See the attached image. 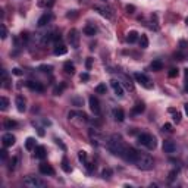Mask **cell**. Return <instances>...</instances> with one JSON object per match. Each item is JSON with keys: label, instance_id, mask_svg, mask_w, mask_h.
I'll use <instances>...</instances> for the list:
<instances>
[{"label": "cell", "instance_id": "1", "mask_svg": "<svg viewBox=\"0 0 188 188\" xmlns=\"http://www.w3.org/2000/svg\"><path fill=\"white\" fill-rule=\"evenodd\" d=\"M106 148H108L113 156L123 157V154H125V151H126L128 146L123 143V140H122L121 135L113 134V135H110L109 140L106 141Z\"/></svg>", "mask_w": 188, "mask_h": 188}, {"label": "cell", "instance_id": "2", "mask_svg": "<svg viewBox=\"0 0 188 188\" xmlns=\"http://www.w3.org/2000/svg\"><path fill=\"white\" fill-rule=\"evenodd\" d=\"M134 165L138 169H141V171H150V169H153V166H154V160H153V157H151L150 154L138 151L134 159Z\"/></svg>", "mask_w": 188, "mask_h": 188}, {"label": "cell", "instance_id": "3", "mask_svg": "<svg viewBox=\"0 0 188 188\" xmlns=\"http://www.w3.org/2000/svg\"><path fill=\"white\" fill-rule=\"evenodd\" d=\"M138 143H140L141 146L147 147L148 150H154V148H156V146H157V143H156V138H154L153 135H150V134H141V135H138Z\"/></svg>", "mask_w": 188, "mask_h": 188}, {"label": "cell", "instance_id": "4", "mask_svg": "<svg viewBox=\"0 0 188 188\" xmlns=\"http://www.w3.org/2000/svg\"><path fill=\"white\" fill-rule=\"evenodd\" d=\"M24 185L28 188H43V187H46V182L43 179H40L38 176L29 175V176H27L24 179Z\"/></svg>", "mask_w": 188, "mask_h": 188}, {"label": "cell", "instance_id": "5", "mask_svg": "<svg viewBox=\"0 0 188 188\" xmlns=\"http://www.w3.org/2000/svg\"><path fill=\"white\" fill-rule=\"evenodd\" d=\"M134 78L135 81L140 84V85H143L144 88H147V90H150V88H153V82L150 81V78H148L146 74H141V72H135L134 74Z\"/></svg>", "mask_w": 188, "mask_h": 188}, {"label": "cell", "instance_id": "6", "mask_svg": "<svg viewBox=\"0 0 188 188\" xmlns=\"http://www.w3.org/2000/svg\"><path fill=\"white\" fill-rule=\"evenodd\" d=\"M68 41H69L71 47H74V49L80 47V32L75 28L69 29V32H68Z\"/></svg>", "mask_w": 188, "mask_h": 188}, {"label": "cell", "instance_id": "7", "mask_svg": "<svg viewBox=\"0 0 188 188\" xmlns=\"http://www.w3.org/2000/svg\"><path fill=\"white\" fill-rule=\"evenodd\" d=\"M90 138H91V143H93V146H102L103 144V141H105V138H103V135L100 134L97 129H90Z\"/></svg>", "mask_w": 188, "mask_h": 188}, {"label": "cell", "instance_id": "8", "mask_svg": "<svg viewBox=\"0 0 188 188\" xmlns=\"http://www.w3.org/2000/svg\"><path fill=\"white\" fill-rule=\"evenodd\" d=\"M93 9L96 12H99V14L102 15V16H105V18H112L113 14H112V9H109L108 6H105V5H94Z\"/></svg>", "mask_w": 188, "mask_h": 188}, {"label": "cell", "instance_id": "9", "mask_svg": "<svg viewBox=\"0 0 188 188\" xmlns=\"http://www.w3.org/2000/svg\"><path fill=\"white\" fill-rule=\"evenodd\" d=\"M88 103H90V109H91V112H93L96 116H100V113H102V109H100V103H99L97 97L90 96V99H88Z\"/></svg>", "mask_w": 188, "mask_h": 188}, {"label": "cell", "instance_id": "10", "mask_svg": "<svg viewBox=\"0 0 188 188\" xmlns=\"http://www.w3.org/2000/svg\"><path fill=\"white\" fill-rule=\"evenodd\" d=\"M15 141H16V138L11 132L2 135V144H3V147H12L15 144Z\"/></svg>", "mask_w": 188, "mask_h": 188}, {"label": "cell", "instance_id": "11", "mask_svg": "<svg viewBox=\"0 0 188 188\" xmlns=\"http://www.w3.org/2000/svg\"><path fill=\"white\" fill-rule=\"evenodd\" d=\"M118 81H119L121 84H123V85H125L129 91H132V90H134V84H132V81H131L129 77H126L125 74H119V75H118Z\"/></svg>", "mask_w": 188, "mask_h": 188}, {"label": "cell", "instance_id": "12", "mask_svg": "<svg viewBox=\"0 0 188 188\" xmlns=\"http://www.w3.org/2000/svg\"><path fill=\"white\" fill-rule=\"evenodd\" d=\"M110 85H112L113 91H115V94H116L118 97H123V87H122V84L119 82V81H118V80H112V81H110Z\"/></svg>", "mask_w": 188, "mask_h": 188}, {"label": "cell", "instance_id": "13", "mask_svg": "<svg viewBox=\"0 0 188 188\" xmlns=\"http://www.w3.org/2000/svg\"><path fill=\"white\" fill-rule=\"evenodd\" d=\"M53 19V14L52 12H46L44 15H41L40 19H38V27H44V25H47V24H50V21Z\"/></svg>", "mask_w": 188, "mask_h": 188}, {"label": "cell", "instance_id": "14", "mask_svg": "<svg viewBox=\"0 0 188 188\" xmlns=\"http://www.w3.org/2000/svg\"><path fill=\"white\" fill-rule=\"evenodd\" d=\"M15 105H16V109H18L21 113H24V112L27 110V103H25V99H24L22 96H18V97H16Z\"/></svg>", "mask_w": 188, "mask_h": 188}, {"label": "cell", "instance_id": "15", "mask_svg": "<svg viewBox=\"0 0 188 188\" xmlns=\"http://www.w3.org/2000/svg\"><path fill=\"white\" fill-rule=\"evenodd\" d=\"M27 87L29 90H32V91H37V93H43L44 91V87L41 85L40 82H37V81H28Z\"/></svg>", "mask_w": 188, "mask_h": 188}, {"label": "cell", "instance_id": "16", "mask_svg": "<svg viewBox=\"0 0 188 188\" xmlns=\"http://www.w3.org/2000/svg\"><path fill=\"white\" fill-rule=\"evenodd\" d=\"M163 151L165 153H169V154H172L176 151V144H175L174 141H171V140H168V141H165L163 143Z\"/></svg>", "mask_w": 188, "mask_h": 188}, {"label": "cell", "instance_id": "17", "mask_svg": "<svg viewBox=\"0 0 188 188\" xmlns=\"http://www.w3.org/2000/svg\"><path fill=\"white\" fill-rule=\"evenodd\" d=\"M40 172L43 175H54V169L50 166V165H47V163H41L40 165Z\"/></svg>", "mask_w": 188, "mask_h": 188}, {"label": "cell", "instance_id": "18", "mask_svg": "<svg viewBox=\"0 0 188 188\" xmlns=\"http://www.w3.org/2000/svg\"><path fill=\"white\" fill-rule=\"evenodd\" d=\"M68 49L65 44H56V47H54L53 53L56 54V56H62V54H66Z\"/></svg>", "mask_w": 188, "mask_h": 188}, {"label": "cell", "instance_id": "19", "mask_svg": "<svg viewBox=\"0 0 188 188\" xmlns=\"http://www.w3.org/2000/svg\"><path fill=\"white\" fill-rule=\"evenodd\" d=\"M46 154H47V151H46V147H44V146H37V147H35V157H37V159H44Z\"/></svg>", "mask_w": 188, "mask_h": 188}, {"label": "cell", "instance_id": "20", "mask_svg": "<svg viewBox=\"0 0 188 188\" xmlns=\"http://www.w3.org/2000/svg\"><path fill=\"white\" fill-rule=\"evenodd\" d=\"M138 38H140V35H138V32H137V31H129V32H128V35H126V41H128V43H131V44L135 43Z\"/></svg>", "mask_w": 188, "mask_h": 188}, {"label": "cell", "instance_id": "21", "mask_svg": "<svg viewBox=\"0 0 188 188\" xmlns=\"http://www.w3.org/2000/svg\"><path fill=\"white\" fill-rule=\"evenodd\" d=\"M113 116H115V119L118 122H122L125 119V112H123L122 109H116V110L113 112Z\"/></svg>", "mask_w": 188, "mask_h": 188}, {"label": "cell", "instance_id": "22", "mask_svg": "<svg viewBox=\"0 0 188 188\" xmlns=\"http://www.w3.org/2000/svg\"><path fill=\"white\" fill-rule=\"evenodd\" d=\"M96 32H97V29H96V27H93V25H87V27H84V34L88 35V37L96 35Z\"/></svg>", "mask_w": 188, "mask_h": 188}, {"label": "cell", "instance_id": "23", "mask_svg": "<svg viewBox=\"0 0 188 188\" xmlns=\"http://www.w3.org/2000/svg\"><path fill=\"white\" fill-rule=\"evenodd\" d=\"M138 41H140V47H141V49H147L148 47V38H147L146 34H141L140 38H138Z\"/></svg>", "mask_w": 188, "mask_h": 188}, {"label": "cell", "instance_id": "24", "mask_svg": "<svg viewBox=\"0 0 188 188\" xmlns=\"http://www.w3.org/2000/svg\"><path fill=\"white\" fill-rule=\"evenodd\" d=\"M150 66H151V69H153V71L159 72V71H162V69H163V63H162V60H153Z\"/></svg>", "mask_w": 188, "mask_h": 188}, {"label": "cell", "instance_id": "25", "mask_svg": "<svg viewBox=\"0 0 188 188\" xmlns=\"http://www.w3.org/2000/svg\"><path fill=\"white\" fill-rule=\"evenodd\" d=\"M144 109H146V106H144L143 103H137L134 108H132V113H134V115H140V113L144 112Z\"/></svg>", "mask_w": 188, "mask_h": 188}, {"label": "cell", "instance_id": "26", "mask_svg": "<svg viewBox=\"0 0 188 188\" xmlns=\"http://www.w3.org/2000/svg\"><path fill=\"white\" fill-rule=\"evenodd\" d=\"M63 69H65V72L66 74H75V66H74V63H71V62H66L65 65H63Z\"/></svg>", "mask_w": 188, "mask_h": 188}, {"label": "cell", "instance_id": "27", "mask_svg": "<svg viewBox=\"0 0 188 188\" xmlns=\"http://www.w3.org/2000/svg\"><path fill=\"white\" fill-rule=\"evenodd\" d=\"M34 147H35V140L32 137H28L27 141H25V148L27 150H32Z\"/></svg>", "mask_w": 188, "mask_h": 188}, {"label": "cell", "instance_id": "28", "mask_svg": "<svg viewBox=\"0 0 188 188\" xmlns=\"http://www.w3.org/2000/svg\"><path fill=\"white\" fill-rule=\"evenodd\" d=\"M18 126V122L16 121H12V119H8L5 122V129H14Z\"/></svg>", "mask_w": 188, "mask_h": 188}, {"label": "cell", "instance_id": "29", "mask_svg": "<svg viewBox=\"0 0 188 188\" xmlns=\"http://www.w3.org/2000/svg\"><path fill=\"white\" fill-rule=\"evenodd\" d=\"M54 5V0H40L38 2V6L41 8H52Z\"/></svg>", "mask_w": 188, "mask_h": 188}, {"label": "cell", "instance_id": "30", "mask_svg": "<svg viewBox=\"0 0 188 188\" xmlns=\"http://www.w3.org/2000/svg\"><path fill=\"white\" fill-rule=\"evenodd\" d=\"M112 175H113V172H112V169H109V168L102 171V178H103V179H110Z\"/></svg>", "mask_w": 188, "mask_h": 188}, {"label": "cell", "instance_id": "31", "mask_svg": "<svg viewBox=\"0 0 188 188\" xmlns=\"http://www.w3.org/2000/svg\"><path fill=\"white\" fill-rule=\"evenodd\" d=\"M106 91H108L106 84H99V85L96 87V93L97 94H106Z\"/></svg>", "mask_w": 188, "mask_h": 188}, {"label": "cell", "instance_id": "32", "mask_svg": "<svg viewBox=\"0 0 188 188\" xmlns=\"http://www.w3.org/2000/svg\"><path fill=\"white\" fill-rule=\"evenodd\" d=\"M9 106V100L6 99V97H0V109L2 110H6Z\"/></svg>", "mask_w": 188, "mask_h": 188}, {"label": "cell", "instance_id": "33", "mask_svg": "<svg viewBox=\"0 0 188 188\" xmlns=\"http://www.w3.org/2000/svg\"><path fill=\"white\" fill-rule=\"evenodd\" d=\"M169 112L174 115V121L176 122V123H179V122H181V113H179V112H176L175 109H169Z\"/></svg>", "mask_w": 188, "mask_h": 188}, {"label": "cell", "instance_id": "34", "mask_svg": "<svg viewBox=\"0 0 188 188\" xmlns=\"http://www.w3.org/2000/svg\"><path fill=\"white\" fill-rule=\"evenodd\" d=\"M62 169H63L65 172H71V166H69V163H68L66 157H63V160H62Z\"/></svg>", "mask_w": 188, "mask_h": 188}, {"label": "cell", "instance_id": "35", "mask_svg": "<svg viewBox=\"0 0 188 188\" xmlns=\"http://www.w3.org/2000/svg\"><path fill=\"white\" fill-rule=\"evenodd\" d=\"M178 74H179V69H178V68H172L168 75H169L171 78H175V77H178Z\"/></svg>", "mask_w": 188, "mask_h": 188}, {"label": "cell", "instance_id": "36", "mask_svg": "<svg viewBox=\"0 0 188 188\" xmlns=\"http://www.w3.org/2000/svg\"><path fill=\"white\" fill-rule=\"evenodd\" d=\"M63 88H65V84H62L60 87H56V88L53 90V94H54V96H60L62 91H63Z\"/></svg>", "mask_w": 188, "mask_h": 188}, {"label": "cell", "instance_id": "37", "mask_svg": "<svg viewBox=\"0 0 188 188\" xmlns=\"http://www.w3.org/2000/svg\"><path fill=\"white\" fill-rule=\"evenodd\" d=\"M78 159H80L81 162H84V163H85V162H87V153H85V151H82V150L78 151Z\"/></svg>", "mask_w": 188, "mask_h": 188}, {"label": "cell", "instance_id": "38", "mask_svg": "<svg viewBox=\"0 0 188 188\" xmlns=\"http://www.w3.org/2000/svg\"><path fill=\"white\" fill-rule=\"evenodd\" d=\"M176 175H178V169H175V171H171L169 172V176H168V179H169V182H172L175 178H176Z\"/></svg>", "mask_w": 188, "mask_h": 188}, {"label": "cell", "instance_id": "39", "mask_svg": "<svg viewBox=\"0 0 188 188\" xmlns=\"http://www.w3.org/2000/svg\"><path fill=\"white\" fill-rule=\"evenodd\" d=\"M0 31H2V35H0V37H2V40H5V38L8 37V28L5 27V25H2V27H0Z\"/></svg>", "mask_w": 188, "mask_h": 188}, {"label": "cell", "instance_id": "40", "mask_svg": "<svg viewBox=\"0 0 188 188\" xmlns=\"http://www.w3.org/2000/svg\"><path fill=\"white\" fill-rule=\"evenodd\" d=\"M163 131H166V132H174V126H172L171 123H165V125H163Z\"/></svg>", "mask_w": 188, "mask_h": 188}, {"label": "cell", "instance_id": "41", "mask_svg": "<svg viewBox=\"0 0 188 188\" xmlns=\"http://www.w3.org/2000/svg\"><path fill=\"white\" fill-rule=\"evenodd\" d=\"M72 103H74L75 106H82L84 100H82V99H77V97H75V99H72Z\"/></svg>", "mask_w": 188, "mask_h": 188}, {"label": "cell", "instance_id": "42", "mask_svg": "<svg viewBox=\"0 0 188 188\" xmlns=\"http://www.w3.org/2000/svg\"><path fill=\"white\" fill-rule=\"evenodd\" d=\"M52 69H53V68L47 66V65H43V66H40V71H43V72H47V74H50V72H52Z\"/></svg>", "mask_w": 188, "mask_h": 188}, {"label": "cell", "instance_id": "43", "mask_svg": "<svg viewBox=\"0 0 188 188\" xmlns=\"http://www.w3.org/2000/svg\"><path fill=\"white\" fill-rule=\"evenodd\" d=\"M0 157H2V160H6V157H8L6 148H2V150H0Z\"/></svg>", "mask_w": 188, "mask_h": 188}, {"label": "cell", "instance_id": "44", "mask_svg": "<svg viewBox=\"0 0 188 188\" xmlns=\"http://www.w3.org/2000/svg\"><path fill=\"white\" fill-rule=\"evenodd\" d=\"M179 47H181V49H187V47H188V41L179 40Z\"/></svg>", "mask_w": 188, "mask_h": 188}, {"label": "cell", "instance_id": "45", "mask_svg": "<svg viewBox=\"0 0 188 188\" xmlns=\"http://www.w3.org/2000/svg\"><path fill=\"white\" fill-rule=\"evenodd\" d=\"M81 81H88L90 80V75H88V74H87V72H84V74H81Z\"/></svg>", "mask_w": 188, "mask_h": 188}, {"label": "cell", "instance_id": "46", "mask_svg": "<svg viewBox=\"0 0 188 188\" xmlns=\"http://www.w3.org/2000/svg\"><path fill=\"white\" fill-rule=\"evenodd\" d=\"M126 11H128L129 14H134V11H135V6H132V5H128V6H126Z\"/></svg>", "mask_w": 188, "mask_h": 188}, {"label": "cell", "instance_id": "47", "mask_svg": "<svg viewBox=\"0 0 188 188\" xmlns=\"http://www.w3.org/2000/svg\"><path fill=\"white\" fill-rule=\"evenodd\" d=\"M91 63H93V59H91V57H88V59H87V62H85V66H87V69H90V68H91Z\"/></svg>", "mask_w": 188, "mask_h": 188}, {"label": "cell", "instance_id": "48", "mask_svg": "<svg viewBox=\"0 0 188 188\" xmlns=\"http://www.w3.org/2000/svg\"><path fill=\"white\" fill-rule=\"evenodd\" d=\"M16 162H18V159H16V157H14V159H12V162H11V166H9L11 169H15V166H16Z\"/></svg>", "mask_w": 188, "mask_h": 188}, {"label": "cell", "instance_id": "49", "mask_svg": "<svg viewBox=\"0 0 188 188\" xmlns=\"http://www.w3.org/2000/svg\"><path fill=\"white\" fill-rule=\"evenodd\" d=\"M12 72H14L15 75H22V71H21L19 68H15V69H14V71H12Z\"/></svg>", "mask_w": 188, "mask_h": 188}, {"label": "cell", "instance_id": "50", "mask_svg": "<svg viewBox=\"0 0 188 188\" xmlns=\"http://www.w3.org/2000/svg\"><path fill=\"white\" fill-rule=\"evenodd\" d=\"M185 91L188 93V78H187V81H185Z\"/></svg>", "mask_w": 188, "mask_h": 188}, {"label": "cell", "instance_id": "51", "mask_svg": "<svg viewBox=\"0 0 188 188\" xmlns=\"http://www.w3.org/2000/svg\"><path fill=\"white\" fill-rule=\"evenodd\" d=\"M184 109H185V113H187V115H188V103H187V105H185V106H184Z\"/></svg>", "mask_w": 188, "mask_h": 188}, {"label": "cell", "instance_id": "52", "mask_svg": "<svg viewBox=\"0 0 188 188\" xmlns=\"http://www.w3.org/2000/svg\"><path fill=\"white\" fill-rule=\"evenodd\" d=\"M185 77H187V78H188V68H187V69H185Z\"/></svg>", "mask_w": 188, "mask_h": 188}, {"label": "cell", "instance_id": "53", "mask_svg": "<svg viewBox=\"0 0 188 188\" xmlns=\"http://www.w3.org/2000/svg\"><path fill=\"white\" fill-rule=\"evenodd\" d=\"M185 24H187V25H188V16H187V18H185Z\"/></svg>", "mask_w": 188, "mask_h": 188}, {"label": "cell", "instance_id": "54", "mask_svg": "<svg viewBox=\"0 0 188 188\" xmlns=\"http://www.w3.org/2000/svg\"><path fill=\"white\" fill-rule=\"evenodd\" d=\"M103 2H106V0H103Z\"/></svg>", "mask_w": 188, "mask_h": 188}]
</instances>
